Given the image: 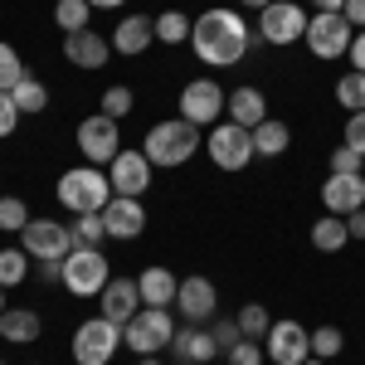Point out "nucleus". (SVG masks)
I'll list each match as a JSON object with an SVG mask.
<instances>
[{
    "label": "nucleus",
    "mask_w": 365,
    "mask_h": 365,
    "mask_svg": "<svg viewBox=\"0 0 365 365\" xmlns=\"http://www.w3.org/2000/svg\"><path fill=\"white\" fill-rule=\"evenodd\" d=\"M263 44V34L249 29V20L239 15V10H229V5H215V10H205L195 25H190V49H195L200 63H210V68H234V63H244L249 49Z\"/></svg>",
    "instance_id": "f257e3e1"
},
{
    "label": "nucleus",
    "mask_w": 365,
    "mask_h": 365,
    "mask_svg": "<svg viewBox=\"0 0 365 365\" xmlns=\"http://www.w3.org/2000/svg\"><path fill=\"white\" fill-rule=\"evenodd\" d=\"M200 146V127L195 122H185V117H170V122H156L146 137H141V151H146V161L151 166H166V170H175V166H185L190 156H195Z\"/></svg>",
    "instance_id": "f03ea898"
},
{
    "label": "nucleus",
    "mask_w": 365,
    "mask_h": 365,
    "mask_svg": "<svg viewBox=\"0 0 365 365\" xmlns=\"http://www.w3.org/2000/svg\"><path fill=\"white\" fill-rule=\"evenodd\" d=\"M108 200H113V180L98 166H73L58 175V205L68 215H103Z\"/></svg>",
    "instance_id": "7ed1b4c3"
},
{
    "label": "nucleus",
    "mask_w": 365,
    "mask_h": 365,
    "mask_svg": "<svg viewBox=\"0 0 365 365\" xmlns=\"http://www.w3.org/2000/svg\"><path fill=\"white\" fill-rule=\"evenodd\" d=\"M68 351H73V365H108L117 351H122V327L98 312V317H88L83 327L73 331Z\"/></svg>",
    "instance_id": "20e7f679"
},
{
    "label": "nucleus",
    "mask_w": 365,
    "mask_h": 365,
    "mask_svg": "<svg viewBox=\"0 0 365 365\" xmlns=\"http://www.w3.org/2000/svg\"><path fill=\"white\" fill-rule=\"evenodd\" d=\"M63 287L73 292V297H98L108 282H113V263L103 258V249H73L63 258Z\"/></svg>",
    "instance_id": "39448f33"
},
{
    "label": "nucleus",
    "mask_w": 365,
    "mask_h": 365,
    "mask_svg": "<svg viewBox=\"0 0 365 365\" xmlns=\"http://www.w3.org/2000/svg\"><path fill=\"white\" fill-rule=\"evenodd\" d=\"M170 336H175V327H170V312L166 307H141L137 317L122 327V346L137 351V356H156V351H166Z\"/></svg>",
    "instance_id": "423d86ee"
},
{
    "label": "nucleus",
    "mask_w": 365,
    "mask_h": 365,
    "mask_svg": "<svg viewBox=\"0 0 365 365\" xmlns=\"http://www.w3.org/2000/svg\"><path fill=\"white\" fill-rule=\"evenodd\" d=\"M225 108H229V93L215 78H190L180 88V117L195 122V127H220Z\"/></svg>",
    "instance_id": "0eeeda50"
},
{
    "label": "nucleus",
    "mask_w": 365,
    "mask_h": 365,
    "mask_svg": "<svg viewBox=\"0 0 365 365\" xmlns=\"http://www.w3.org/2000/svg\"><path fill=\"white\" fill-rule=\"evenodd\" d=\"M351 39H356V29H351V20L346 15H327V10H317L307 20V34H302V44H307L317 58H341L351 54Z\"/></svg>",
    "instance_id": "6e6552de"
},
{
    "label": "nucleus",
    "mask_w": 365,
    "mask_h": 365,
    "mask_svg": "<svg viewBox=\"0 0 365 365\" xmlns=\"http://www.w3.org/2000/svg\"><path fill=\"white\" fill-rule=\"evenodd\" d=\"M20 249L34 263H63L73 253V234H68V225H54V220H29L20 229Z\"/></svg>",
    "instance_id": "1a4fd4ad"
},
{
    "label": "nucleus",
    "mask_w": 365,
    "mask_h": 365,
    "mask_svg": "<svg viewBox=\"0 0 365 365\" xmlns=\"http://www.w3.org/2000/svg\"><path fill=\"white\" fill-rule=\"evenodd\" d=\"M78 151H83L88 166H113L117 151H122V137H117V122L108 113H93L78 122Z\"/></svg>",
    "instance_id": "9d476101"
},
{
    "label": "nucleus",
    "mask_w": 365,
    "mask_h": 365,
    "mask_svg": "<svg viewBox=\"0 0 365 365\" xmlns=\"http://www.w3.org/2000/svg\"><path fill=\"white\" fill-rule=\"evenodd\" d=\"M210 161L220 170H244L253 161V132L239 122H220L210 127Z\"/></svg>",
    "instance_id": "9b49d317"
},
{
    "label": "nucleus",
    "mask_w": 365,
    "mask_h": 365,
    "mask_svg": "<svg viewBox=\"0 0 365 365\" xmlns=\"http://www.w3.org/2000/svg\"><path fill=\"white\" fill-rule=\"evenodd\" d=\"M263 356L273 365H302L312 356V331L302 327V322H273L268 327V336H263Z\"/></svg>",
    "instance_id": "f8f14e48"
},
{
    "label": "nucleus",
    "mask_w": 365,
    "mask_h": 365,
    "mask_svg": "<svg viewBox=\"0 0 365 365\" xmlns=\"http://www.w3.org/2000/svg\"><path fill=\"white\" fill-rule=\"evenodd\" d=\"M258 34L263 44H297L307 34V15L297 0H273L268 10H258Z\"/></svg>",
    "instance_id": "ddd939ff"
},
{
    "label": "nucleus",
    "mask_w": 365,
    "mask_h": 365,
    "mask_svg": "<svg viewBox=\"0 0 365 365\" xmlns=\"http://www.w3.org/2000/svg\"><path fill=\"white\" fill-rule=\"evenodd\" d=\"M215 307H220V292H215V282L210 278H180V287H175V312L190 322V327H200V322H210L215 317Z\"/></svg>",
    "instance_id": "4468645a"
},
{
    "label": "nucleus",
    "mask_w": 365,
    "mask_h": 365,
    "mask_svg": "<svg viewBox=\"0 0 365 365\" xmlns=\"http://www.w3.org/2000/svg\"><path fill=\"white\" fill-rule=\"evenodd\" d=\"M151 161H146V151H117V161L108 166V180H113V195H137L151 185Z\"/></svg>",
    "instance_id": "2eb2a0df"
},
{
    "label": "nucleus",
    "mask_w": 365,
    "mask_h": 365,
    "mask_svg": "<svg viewBox=\"0 0 365 365\" xmlns=\"http://www.w3.org/2000/svg\"><path fill=\"white\" fill-rule=\"evenodd\" d=\"M322 205H327V215H341V220L365 210V175H336V170H327Z\"/></svg>",
    "instance_id": "dca6fc26"
},
{
    "label": "nucleus",
    "mask_w": 365,
    "mask_h": 365,
    "mask_svg": "<svg viewBox=\"0 0 365 365\" xmlns=\"http://www.w3.org/2000/svg\"><path fill=\"white\" fill-rule=\"evenodd\" d=\"M103 225H108V239H137L146 229V210L137 195H113L103 205Z\"/></svg>",
    "instance_id": "f3484780"
},
{
    "label": "nucleus",
    "mask_w": 365,
    "mask_h": 365,
    "mask_svg": "<svg viewBox=\"0 0 365 365\" xmlns=\"http://www.w3.org/2000/svg\"><path fill=\"white\" fill-rule=\"evenodd\" d=\"M98 302H103V317L117 322V327H127L132 317L141 312V292H137V278H113L103 292H98Z\"/></svg>",
    "instance_id": "a211bd4d"
},
{
    "label": "nucleus",
    "mask_w": 365,
    "mask_h": 365,
    "mask_svg": "<svg viewBox=\"0 0 365 365\" xmlns=\"http://www.w3.org/2000/svg\"><path fill=\"white\" fill-rule=\"evenodd\" d=\"M108 54H113V39H103L98 29H78V34L63 39V58H68L73 68H103Z\"/></svg>",
    "instance_id": "6ab92c4d"
},
{
    "label": "nucleus",
    "mask_w": 365,
    "mask_h": 365,
    "mask_svg": "<svg viewBox=\"0 0 365 365\" xmlns=\"http://www.w3.org/2000/svg\"><path fill=\"white\" fill-rule=\"evenodd\" d=\"M170 356H175L180 365H210L215 356H220V346H215L210 331L185 327V331H175V336H170Z\"/></svg>",
    "instance_id": "aec40b11"
},
{
    "label": "nucleus",
    "mask_w": 365,
    "mask_h": 365,
    "mask_svg": "<svg viewBox=\"0 0 365 365\" xmlns=\"http://www.w3.org/2000/svg\"><path fill=\"white\" fill-rule=\"evenodd\" d=\"M175 287H180V278H170V268H161V263H151V268L137 273L141 307H170L175 302Z\"/></svg>",
    "instance_id": "412c9836"
},
{
    "label": "nucleus",
    "mask_w": 365,
    "mask_h": 365,
    "mask_svg": "<svg viewBox=\"0 0 365 365\" xmlns=\"http://www.w3.org/2000/svg\"><path fill=\"white\" fill-rule=\"evenodd\" d=\"M151 39H156V20H151V15H127V20L113 29V49H117V54H127V58L146 54Z\"/></svg>",
    "instance_id": "4be33fe9"
},
{
    "label": "nucleus",
    "mask_w": 365,
    "mask_h": 365,
    "mask_svg": "<svg viewBox=\"0 0 365 365\" xmlns=\"http://www.w3.org/2000/svg\"><path fill=\"white\" fill-rule=\"evenodd\" d=\"M229 122H239V127H258V122H268V98L258 93V88H234L229 93Z\"/></svg>",
    "instance_id": "5701e85b"
},
{
    "label": "nucleus",
    "mask_w": 365,
    "mask_h": 365,
    "mask_svg": "<svg viewBox=\"0 0 365 365\" xmlns=\"http://www.w3.org/2000/svg\"><path fill=\"white\" fill-rule=\"evenodd\" d=\"M0 341H10V346H34V341H39V312L5 307V317H0Z\"/></svg>",
    "instance_id": "b1692460"
},
{
    "label": "nucleus",
    "mask_w": 365,
    "mask_h": 365,
    "mask_svg": "<svg viewBox=\"0 0 365 365\" xmlns=\"http://www.w3.org/2000/svg\"><path fill=\"white\" fill-rule=\"evenodd\" d=\"M287 146H292V132H287V122L268 117V122H258V127H253V156H282Z\"/></svg>",
    "instance_id": "393cba45"
},
{
    "label": "nucleus",
    "mask_w": 365,
    "mask_h": 365,
    "mask_svg": "<svg viewBox=\"0 0 365 365\" xmlns=\"http://www.w3.org/2000/svg\"><path fill=\"white\" fill-rule=\"evenodd\" d=\"M351 244V229H346V220L341 215H322L317 225H312V249L317 253H336Z\"/></svg>",
    "instance_id": "a878e982"
},
{
    "label": "nucleus",
    "mask_w": 365,
    "mask_h": 365,
    "mask_svg": "<svg viewBox=\"0 0 365 365\" xmlns=\"http://www.w3.org/2000/svg\"><path fill=\"white\" fill-rule=\"evenodd\" d=\"M10 98H15L20 117H34V113H44V108H49V88L39 83V78H29V73L15 83V93H10Z\"/></svg>",
    "instance_id": "bb28decb"
},
{
    "label": "nucleus",
    "mask_w": 365,
    "mask_h": 365,
    "mask_svg": "<svg viewBox=\"0 0 365 365\" xmlns=\"http://www.w3.org/2000/svg\"><path fill=\"white\" fill-rule=\"evenodd\" d=\"M73 249H103V239H108V225H103V215H73Z\"/></svg>",
    "instance_id": "cd10ccee"
},
{
    "label": "nucleus",
    "mask_w": 365,
    "mask_h": 365,
    "mask_svg": "<svg viewBox=\"0 0 365 365\" xmlns=\"http://www.w3.org/2000/svg\"><path fill=\"white\" fill-rule=\"evenodd\" d=\"M88 20H93V5H88V0H58L54 5V25L63 29V34L88 29Z\"/></svg>",
    "instance_id": "c85d7f7f"
},
{
    "label": "nucleus",
    "mask_w": 365,
    "mask_h": 365,
    "mask_svg": "<svg viewBox=\"0 0 365 365\" xmlns=\"http://www.w3.org/2000/svg\"><path fill=\"white\" fill-rule=\"evenodd\" d=\"M234 322H239V331H244L249 341H263V336H268V327H273V317H268V307H263V302H244Z\"/></svg>",
    "instance_id": "c756f323"
},
{
    "label": "nucleus",
    "mask_w": 365,
    "mask_h": 365,
    "mask_svg": "<svg viewBox=\"0 0 365 365\" xmlns=\"http://www.w3.org/2000/svg\"><path fill=\"white\" fill-rule=\"evenodd\" d=\"M190 15H180V10H166V15H156V39L161 44H185L190 39Z\"/></svg>",
    "instance_id": "7c9ffc66"
},
{
    "label": "nucleus",
    "mask_w": 365,
    "mask_h": 365,
    "mask_svg": "<svg viewBox=\"0 0 365 365\" xmlns=\"http://www.w3.org/2000/svg\"><path fill=\"white\" fill-rule=\"evenodd\" d=\"M29 278V253L25 249H0V287H20Z\"/></svg>",
    "instance_id": "2f4dec72"
},
{
    "label": "nucleus",
    "mask_w": 365,
    "mask_h": 365,
    "mask_svg": "<svg viewBox=\"0 0 365 365\" xmlns=\"http://www.w3.org/2000/svg\"><path fill=\"white\" fill-rule=\"evenodd\" d=\"M336 103L341 108H351V113H365V73H341L336 78Z\"/></svg>",
    "instance_id": "473e14b6"
},
{
    "label": "nucleus",
    "mask_w": 365,
    "mask_h": 365,
    "mask_svg": "<svg viewBox=\"0 0 365 365\" xmlns=\"http://www.w3.org/2000/svg\"><path fill=\"white\" fill-rule=\"evenodd\" d=\"M341 351H346V331H341V327H317V331H312V356H317V361H331Z\"/></svg>",
    "instance_id": "72a5a7b5"
},
{
    "label": "nucleus",
    "mask_w": 365,
    "mask_h": 365,
    "mask_svg": "<svg viewBox=\"0 0 365 365\" xmlns=\"http://www.w3.org/2000/svg\"><path fill=\"white\" fill-rule=\"evenodd\" d=\"M29 220H34V215L25 210V200H20V195H0V229H5V234H20Z\"/></svg>",
    "instance_id": "f704fd0d"
},
{
    "label": "nucleus",
    "mask_w": 365,
    "mask_h": 365,
    "mask_svg": "<svg viewBox=\"0 0 365 365\" xmlns=\"http://www.w3.org/2000/svg\"><path fill=\"white\" fill-rule=\"evenodd\" d=\"M20 78H25V63H20V54H15V44L0 39V93H15Z\"/></svg>",
    "instance_id": "c9c22d12"
},
{
    "label": "nucleus",
    "mask_w": 365,
    "mask_h": 365,
    "mask_svg": "<svg viewBox=\"0 0 365 365\" xmlns=\"http://www.w3.org/2000/svg\"><path fill=\"white\" fill-rule=\"evenodd\" d=\"M132 103H137V98H132V88H127V83H113L108 93H103V113L113 117V122H122V117L132 113Z\"/></svg>",
    "instance_id": "e433bc0d"
},
{
    "label": "nucleus",
    "mask_w": 365,
    "mask_h": 365,
    "mask_svg": "<svg viewBox=\"0 0 365 365\" xmlns=\"http://www.w3.org/2000/svg\"><path fill=\"white\" fill-rule=\"evenodd\" d=\"M361 151H356V146H336V151H331V170H336V175H361Z\"/></svg>",
    "instance_id": "4c0bfd02"
},
{
    "label": "nucleus",
    "mask_w": 365,
    "mask_h": 365,
    "mask_svg": "<svg viewBox=\"0 0 365 365\" xmlns=\"http://www.w3.org/2000/svg\"><path fill=\"white\" fill-rule=\"evenodd\" d=\"M225 365H263V346L244 336V341H239V346H234V351L225 356Z\"/></svg>",
    "instance_id": "58836bf2"
},
{
    "label": "nucleus",
    "mask_w": 365,
    "mask_h": 365,
    "mask_svg": "<svg viewBox=\"0 0 365 365\" xmlns=\"http://www.w3.org/2000/svg\"><path fill=\"white\" fill-rule=\"evenodd\" d=\"M210 336H215V346H220V356H229V351L244 341V331H239V322H215V331H210Z\"/></svg>",
    "instance_id": "ea45409f"
},
{
    "label": "nucleus",
    "mask_w": 365,
    "mask_h": 365,
    "mask_svg": "<svg viewBox=\"0 0 365 365\" xmlns=\"http://www.w3.org/2000/svg\"><path fill=\"white\" fill-rule=\"evenodd\" d=\"M346 146H356L365 156V113H351L346 117Z\"/></svg>",
    "instance_id": "a19ab883"
},
{
    "label": "nucleus",
    "mask_w": 365,
    "mask_h": 365,
    "mask_svg": "<svg viewBox=\"0 0 365 365\" xmlns=\"http://www.w3.org/2000/svg\"><path fill=\"white\" fill-rule=\"evenodd\" d=\"M15 122H20L15 98H10V93H0V137H10V132H15Z\"/></svg>",
    "instance_id": "79ce46f5"
},
{
    "label": "nucleus",
    "mask_w": 365,
    "mask_h": 365,
    "mask_svg": "<svg viewBox=\"0 0 365 365\" xmlns=\"http://www.w3.org/2000/svg\"><path fill=\"white\" fill-rule=\"evenodd\" d=\"M341 15H346V20H351V29L361 34V29H365V0H346V5H341Z\"/></svg>",
    "instance_id": "37998d69"
},
{
    "label": "nucleus",
    "mask_w": 365,
    "mask_h": 365,
    "mask_svg": "<svg viewBox=\"0 0 365 365\" xmlns=\"http://www.w3.org/2000/svg\"><path fill=\"white\" fill-rule=\"evenodd\" d=\"M351 63H356V73H365V29L351 39Z\"/></svg>",
    "instance_id": "c03bdc74"
},
{
    "label": "nucleus",
    "mask_w": 365,
    "mask_h": 365,
    "mask_svg": "<svg viewBox=\"0 0 365 365\" xmlns=\"http://www.w3.org/2000/svg\"><path fill=\"white\" fill-rule=\"evenodd\" d=\"M346 229H351V239H365V210L346 215Z\"/></svg>",
    "instance_id": "a18cd8bd"
},
{
    "label": "nucleus",
    "mask_w": 365,
    "mask_h": 365,
    "mask_svg": "<svg viewBox=\"0 0 365 365\" xmlns=\"http://www.w3.org/2000/svg\"><path fill=\"white\" fill-rule=\"evenodd\" d=\"M312 5H317V10H327V15H336V10L346 5V0H312Z\"/></svg>",
    "instance_id": "49530a36"
},
{
    "label": "nucleus",
    "mask_w": 365,
    "mask_h": 365,
    "mask_svg": "<svg viewBox=\"0 0 365 365\" xmlns=\"http://www.w3.org/2000/svg\"><path fill=\"white\" fill-rule=\"evenodd\" d=\"M93 10H117V5H127V0H88Z\"/></svg>",
    "instance_id": "de8ad7c7"
},
{
    "label": "nucleus",
    "mask_w": 365,
    "mask_h": 365,
    "mask_svg": "<svg viewBox=\"0 0 365 365\" xmlns=\"http://www.w3.org/2000/svg\"><path fill=\"white\" fill-rule=\"evenodd\" d=\"M239 5H249V10H268L273 0H239Z\"/></svg>",
    "instance_id": "09e8293b"
},
{
    "label": "nucleus",
    "mask_w": 365,
    "mask_h": 365,
    "mask_svg": "<svg viewBox=\"0 0 365 365\" xmlns=\"http://www.w3.org/2000/svg\"><path fill=\"white\" fill-rule=\"evenodd\" d=\"M141 365H161V361H156V356H141Z\"/></svg>",
    "instance_id": "8fccbe9b"
},
{
    "label": "nucleus",
    "mask_w": 365,
    "mask_h": 365,
    "mask_svg": "<svg viewBox=\"0 0 365 365\" xmlns=\"http://www.w3.org/2000/svg\"><path fill=\"white\" fill-rule=\"evenodd\" d=\"M302 365H327V361H317V356H307V361H302Z\"/></svg>",
    "instance_id": "3c124183"
},
{
    "label": "nucleus",
    "mask_w": 365,
    "mask_h": 365,
    "mask_svg": "<svg viewBox=\"0 0 365 365\" xmlns=\"http://www.w3.org/2000/svg\"><path fill=\"white\" fill-rule=\"evenodd\" d=\"M0 317H5V287H0Z\"/></svg>",
    "instance_id": "603ef678"
},
{
    "label": "nucleus",
    "mask_w": 365,
    "mask_h": 365,
    "mask_svg": "<svg viewBox=\"0 0 365 365\" xmlns=\"http://www.w3.org/2000/svg\"><path fill=\"white\" fill-rule=\"evenodd\" d=\"M0 365H5V361H0Z\"/></svg>",
    "instance_id": "864d4df0"
}]
</instances>
